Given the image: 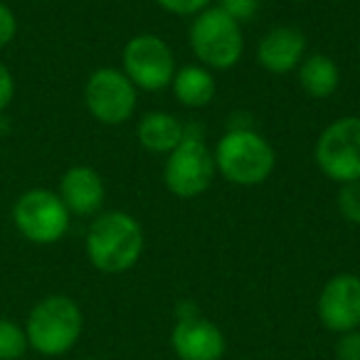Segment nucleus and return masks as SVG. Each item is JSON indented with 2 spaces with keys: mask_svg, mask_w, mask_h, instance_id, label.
<instances>
[{
  "mask_svg": "<svg viewBox=\"0 0 360 360\" xmlns=\"http://www.w3.org/2000/svg\"><path fill=\"white\" fill-rule=\"evenodd\" d=\"M193 316H200L198 306L193 304V301H180L178 309H175V321H180V319H193Z\"/></svg>",
  "mask_w": 360,
  "mask_h": 360,
  "instance_id": "obj_24",
  "label": "nucleus"
},
{
  "mask_svg": "<svg viewBox=\"0 0 360 360\" xmlns=\"http://www.w3.org/2000/svg\"><path fill=\"white\" fill-rule=\"evenodd\" d=\"M306 52V35L299 27H271L257 47V62L271 75H289L299 70Z\"/></svg>",
  "mask_w": 360,
  "mask_h": 360,
  "instance_id": "obj_13",
  "label": "nucleus"
},
{
  "mask_svg": "<svg viewBox=\"0 0 360 360\" xmlns=\"http://www.w3.org/2000/svg\"><path fill=\"white\" fill-rule=\"evenodd\" d=\"M191 50L207 70H232L245 52L242 25L217 6H210L193 18Z\"/></svg>",
  "mask_w": 360,
  "mask_h": 360,
  "instance_id": "obj_4",
  "label": "nucleus"
},
{
  "mask_svg": "<svg viewBox=\"0 0 360 360\" xmlns=\"http://www.w3.org/2000/svg\"><path fill=\"white\" fill-rule=\"evenodd\" d=\"M121 72L136 89L160 91L170 86L175 77V57L170 45L158 35H136L121 52Z\"/></svg>",
  "mask_w": 360,
  "mask_h": 360,
  "instance_id": "obj_8",
  "label": "nucleus"
},
{
  "mask_svg": "<svg viewBox=\"0 0 360 360\" xmlns=\"http://www.w3.org/2000/svg\"><path fill=\"white\" fill-rule=\"evenodd\" d=\"M299 84L311 99H328L340 86V70L328 55H309L299 65Z\"/></svg>",
  "mask_w": 360,
  "mask_h": 360,
  "instance_id": "obj_16",
  "label": "nucleus"
},
{
  "mask_svg": "<svg viewBox=\"0 0 360 360\" xmlns=\"http://www.w3.org/2000/svg\"><path fill=\"white\" fill-rule=\"evenodd\" d=\"M18 35V18L6 3H0V50L8 47Z\"/></svg>",
  "mask_w": 360,
  "mask_h": 360,
  "instance_id": "obj_22",
  "label": "nucleus"
},
{
  "mask_svg": "<svg viewBox=\"0 0 360 360\" xmlns=\"http://www.w3.org/2000/svg\"><path fill=\"white\" fill-rule=\"evenodd\" d=\"M82 360H96V358H82Z\"/></svg>",
  "mask_w": 360,
  "mask_h": 360,
  "instance_id": "obj_25",
  "label": "nucleus"
},
{
  "mask_svg": "<svg viewBox=\"0 0 360 360\" xmlns=\"http://www.w3.org/2000/svg\"><path fill=\"white\" fill-rule=\"evenodd\" d=\"M314 158L321 173L338 186L360 180V116H343L326 126Z\"/></svg>",
  "mask_w": 360,
  "mask_h": 360,
  "instance_id": "obj_7",
  "label": "nucleus"
},
{
  "mask_svg": "<svg viewBox=\"0 0 360 360\" xmlns=\"http://www.w3.org/2000/svg\"><path fill=\"white\" fill-rule=\"evenodd\" d=\"M146 247V235L134 215L121 210L101 212L86 230L84 250L91 266L101 274H124L134 269Z\"/></svg>",
  "mask_w": 360,
  "mask_h": 360,
  "instance_id": "obj_1",
  "label": "nucleus"
},
{
  "mask_svg": "<svg viewBox=\"0 0 360 360\" xmlns=\"http://www.w3.org/2000/svg\"><path fill=\"white\" fill-rule=\"evenodd\" d=\"M60 200L70 210V215L77 217H91L101 210L106 198V186L101 175L91 165H72L65 170L60 180Z\"/></svg>",
  "mask_w": 360,
  "mask_h": 360,
  "instance_id": "obj_12",
  "label": "nucleus"
},
{
  "mask_svg": "<svg viewBox=\"0 0 360 360\" xmlns=\"http://www.w3.org/2000/svg\"><path fill=\"white\" fill-rule=\"evenodd\" d=\"M170 86H173L175 99L183 106H188V109H202V106H207L215 99V91H217L215 77L202 65H186L180 67V70H175Z\"/></svg>",
  "mask_w": 360,
  "mask_h": 360,
  "instance_id": "obj_15",
  "label": "nucleus"
},
{
  "mask_svg": "<svg viewBox=\"0 0 360 360\" xmlns=\"http://www.w3.org/2000/svg\"><path fill=\"white\" fill-rule=\"evenodd\" d=\"M215 173V155L207 143L200 136L186 134V139L165 155L163 183L175 198L193 200L212 186Z\"/></svg>",
  "mask_w": 360,
  "mask_h": 360,
  "instance_id": "obj_5",
  "label": "nucleus"
},
{
  "mask_svg": "<svg viewBox=\"0 0 360 360\" xmlns=\"http://www.w3.org/2000/svg\"><path fill=\"white\" fill-rule=\"evenodd\" d=\"M217 8L225 11L232 20L245 25V22H250L257 18V13H259V8H262V0H220Z\"/></svg>",
  "mask_w": 360,
  "mask_h": 360,
  "instance_id": "obj_19",
  "label": "nucleus"
},
{
  "mask_svg": "<svg viewBox=\"0 0 360 360\" xmlns=\"http://www.w3.org/2000/svg\"><path fill=\"white\" fill-rule=\"evenodd\" d=\"M335 360H360V328L338 335V340H335Z\"/></svg>",
  "mask_w": 360,
  "mask_h": 360,
  "instance_id": "obj_21",
  "label": "nucleus"
},
{
  "mask_svg": "<svg viewBox=\"0 0 360 360\" xmlns=\"http://www.w3.org/2000/svg\"><path fill=\"white\" fill-rule=\"evenodd\" d=\"M27 350L25 328L13 319H0V360H20Z\"/></svg>",
  "mask_w": 360,
  "mask_h": 360,
  "instance_id": "obj_17",
  "label": "nucleus"
},
{
  "mask_svg": "<svg viewBox=\"0 0 360 360\" xmlns=\"http://www.w3.org/2000/svg\"><path fill=\"white\" fill-rule=\"evenodd\" d=\"M22 328L30 350L45 358H60L70 353L82 338L84 314L75 299L65 294H50L32 306Z\"/></svg>",
  "mask_w": 360,
  "mask_h": 360,
  "instance_id": "obj_2",
  "label": "nucleus"
},
{
  "mask_svg": "<svg viewBox=\"0 0 360 360\" xmlns=\"http://www.w3.org/2000/svg\"><path fill=\"white\" fill-rule=\"evenodd\" d=\"M136 139H139L141 148H146L148 153L168 155L186 139V126L168 111H148L141 116L139 126H136Z\"/></svg>",
  "mask_w": 360,
  "mask_h": 360,
  "instance_id": "obj_14",
  "label": "nucleus"
},
{
  "mask_svg": "<svg viewBox=\"0 0 360 360\" xmlns=\"http://www.w3.org/2000/svg\"><path fill=\"white\" fill-rule=\"evenodd\" d=\"M335 205H338V212L343 215V220L353 222V225H360V180L340 186Z\"/></svg>",
  "mask_w": 360,
  "mask_h": 360,
  "instance_id": "obj_18",
  "label": "nucleus"
},
{
  "mask_svg": "<svg viewBox=\"0 0 360 360\" xmlns=\"http://www.w3.org/2000/svg\"><path fill=\"white\" fill-rule=\"evenodd\" d=\"M215 168L232 186H259L274 173L276 153L264 136L257 134L252 126H232L215 150Z\"/></svg>",
  "mask_w": 360,
  "mask_h": 360,
  "instance_id": "obj_3",
  "label": "nucleus"
},
{
  "mask_svg": "<svg viewBox=\"0 0 360 360\" xmlns=\"http://www.w3.org/2000/svg\"><path fill=\"white\" fill-rule=\"evenodd\" d=\"M13 96H15V79H13V72L0 62V114L11 106Z\"/></svg>",
  "mask_w": 360,
  "mask_h": 360,
  "instance_id": "obj_23",
  "label": "nucleus"
},
{
  "mask_svg": "<svg viewBox=\"0 0 360 360\" xmlns=\"http://www.w3.org/2000/svg\"><path fill=\"white\" fill-rule=\"evenodd\" d=\"M170 345L178 360H222L227 353L225 333L205 316L175 321Z\"/></svg>",
  "mask_w": 360,
  "mask_h": 360,
  "instance_id": "obj_11",
  "label": "nucleus"
},
{
  "mask_svg": "<svg viewBox=\"0 0 360 360\" xmlns=\"http://www.w3.org/2000/svg\"><path fill=\"white\" fill-rule=\"evenodd\" d=\"M319 321L330 333H348L360 328V276L335 274L319 294Z\"/></svg>",
  "mask_w": 360,
  "mask_h": 360,
  "instance_id": "obj_10",
  "label": "nucleus"
},
{
  "mask_svg": "<svg viewBox=\"0 0 360 360\" xmlns=\"http://www.w3.org/2000/svg\"><path fill=\"white\" fill-rule=\"evenodd\" d=\"M165 13L178 18H195L210 8L212 0H155Z\"/></svg>",
  "mask_w": 360,
  "mask_h": 360,
  "instance_id": "obj_20",
  "label": "nucleus"
},
{
  "mask_svg": "<svg viewBox=\"0 0 360 360\" xmlns=\"http://www.w3.org/2000/svg\"><path fill=\"white\" fill-rule=\"evenodd\" d=\"M86 111L99 124L119 126L134 116L139 104V89L116 67H99L89 75L84 84Z\"/></svg>",
  "mask_w": 360,
  "mask_h": 360,
  "instance_id": "obj_9",
  "label": "nucleus"
},
{
  "mask_svg": "<svg viewBox=\"0 0 360 360\" xmlns=\"http://www.w3.org/2000/svg\"><path fill=\"white\" fill-rule=\"evenodd\" d=\"M70 210L47 188L25 191L13 205L15 230L32 245H55L70 230Z\"/></svg>",
  "mask_w": 360,
  "mask_h": 360,
  "instance_id": "obj_6",
  "label": "nucleus"
}]
</instances>
